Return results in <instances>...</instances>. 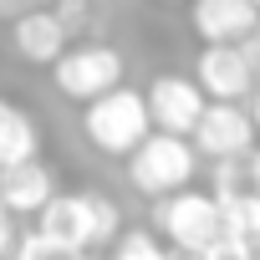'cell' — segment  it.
<instances>
[{
    "label": "cell",
    "instance_id": "cell-1",
    "mask_svg": "<svg viewBox=\"0 0 260 260\" xmlns=\"http://www.w3.org/2000/svg\"><path fill=\"white\" fill-rule=\"evenodd\" d=\"M82 133H87V143H92L97 153L127 158V153L153 133V127H148V107H143V92L112 87V92H102L97 102H87V107H82Z\"/></svg>",
    "mask_w": 260,
    "mask_h": 260
},
{
    "label": "cell",
    "instance_id": "cell-2",
    "mask_svg": "<svg viewBox=\"0 0 260 260\" xmlns=\"http://www.w3.org/2000/svg\"><path fill=\"white\" fill-rule=\"evenodd\" d=\"M194 169H199V158H194L189 138H169V133H148L127 153V184L148 199H169V194L189 189Z\"/></svg>",
    "mask_w": 260,
    "mask_h": 260
},
{
    "label": "cell",
    "instance_id": "cell-3",
    "mask_svg": "<svg viewBox=\"0 0 260 260\" xmlns=\"http://www.w3.org/2000/svg\"><path fill=\"white\" fill-rule=\"evenodd\" d=\"M122 72H127V61H122L117 46H107V41H87V46H67V51L56 56L51 82H56L61 97H72V102L87 107V102H97L102 92L122 87Z\"/></svg>",
    "mask_w": 260,
    "mask_h": 260
},
{
    "label": "cell",
    "instance_id": "cell-4",
    "mask_svg": "<svg viewBox=\"0 0 260 260\" xmlns=\"http://www.w3.org/2000/svg\"><path fill=\"white\" fill-rule=\"evenodd\" d=\"M158 230L174 250L184 255H199L204 245L219 240V204L199 189H179L169 199H158Z\"/></svg>",
    "mask_w": 260,
    "mask_h": 260
},
{
    "label": "cell",
    "instance_id": "cell-5",
    "mask_svg": "<svg viewBox=\"0 0 260 260\" xmlns=\"http://www.w3.org/2000/svg\"><path fill=\"white\" fill-rule=\"evenodd\" d=\"M143 107H148V127H153V133L189 138V133H194V122H199V112H204V92L194 87V77L164 72V77L148 82Z\"/></svg>",
    "mask_w": 260,
    "mask_h": 260
},
{
    "label": "cell",
    "instance_id": "cell-6",
    "mask_svg": "<svg viewBox=\"0 0 260 260\" xmlns=\"http://www.w3.org/2000/svg\"><path fill=\"white\" fill-rule=\"evenodd\" d=\"M189 138H194V153H204L214 164H230V158H245L255 148V127H250V112L240 102H204Z\"/></svg>",
    "mask_w": 260,
    "mask_h": 260
},
{
    "label": "cell",
    "instance_id": "cell-7",
    "mask_svg": "<svg viewBox=\"0 0 260 260\" xmlns=\"http://www.w3.org/2000/svg\"><path fill=\"white\" fill-rule=\"evenodd\" d=\"M36 235L67 260V255H82L92 250V219H87V194H51L46 209L36 214Z\"/></svg>",
    "mask_w": 260,
    "mask_h": 260
},
{
    "label": "cell",
    "instance_id": "cell-8",
    "mask_svg": "<svg viewBox=\"0 0 260 260\" xmlns=\"http://www.w3.org/2000/svg\"><path fill=\"white\" fill-rule=\"evenodd\" d=\"M194 87L204 92V102H240L255 92V72L245 67L240 46H204L194 61Z\"/></svg>",
    "mask_w": 260,
    "mask_h": 260
},
{
    "label": "cell",
    "instance_id": "cell-9",
    "mask_svg": "<svg viewBox=\"0 0 260 260\" xmlns=\"http://www.w3.org/2000/svg\"><path fill=\"white\" fill-rule=\"evenodd\" d=\"M51 194H56V179H51V169L41 158L0 169V209H6L11 219H36Z\"/></svg>",
    "mask_w": 260,
    "mask_h": 260
},
{
    "label": "cell",
    "instance_id": "cell-10",
    "mask_svg": "<svg viewBox=\"0 0 260 260\" xmlns=\"http://www.w3.org/2000/svg\"><path fill=\"white\" fill-rule=\"evenodd\" d=\"M189 16H194V31L204 36V46H240L260 21L250 0H194Z\"/></svg>",
    "mask_w": 260,
    "mask_h": 260
},
{
    "label": "cell",
    "instance_id": "cell-11",
    "mask_svg": "<svg viewBox=\"0 0 260 260\" xmlns=\"http://www.w3.org/2000/svg\"><path fill=\"white\" fill-rule=\"evenodd\" d=\"M11 46L26 67H56V56L72 41H67V31H61V21L51 11H21L16 26H11Z\"/></svg>",
    "mask_w": 260,
    "mask_h": 260
},
{
    "label": "cell",
    "instance_id": "cell-12",
    "mask_svg": "<svg viewBox=\"0 0 260 260\" xmlns=\"http://www.w3.org/2000/svg\"><path fill=\"white\" fill-rule=\"evenodd\" d=\"M41 158V127L26 107L0 97V169H16V164H31Z\"/></svg>",
    "mask_w": 260,
    "mask_h": 260
},
{
    "label": "cell",
    "instance_id": "cell-13",
    "mask_svg": "<svg viewBox=\"0 0 260 260\" xmlns=\"http://www.w3.org/2000/svg\"><path fill=\"white\" fill-rule=\"evenodd\" d=\"M214 204H219V235H230V240L260 250V194L240 189V194H224V199H214Z\"/></svg>",
    "mask_w": 260,
    "mask_h": 260
},
{
    "label": "cell",
    "instance_id": "cell-14",
    "mask_svg": "<svg viewBox=\"0 0 260 260\" xmlns=\"http://www.w3.org/2000/svg\"><path fill=\"white\" fill-rule=\"evenodd\" d=\"M82 194H87L92 245H112V240L122 235V209H117V199H107V194H97V189H82Z\"/></svg>",
    "mask_w": 260,
    "mask_h": 260
},
{
    "label": "cell",
    "instance_id": "cell-15",
    "mask_svg": "<svg viewBox=\"0 0 260 260\" xmlns=\"http://www.w3.org/2000/svg\"><path fill=\"white\" fill-rule=\"evenodd\" d=\"M112 260H169V250L158 245L153 230H122L112 240Z\"/></svg>",
    "mask_w": 260,
    "mask_h": 260
},
{
    "label": "cell",
    "instance_id": "cell-16",
    "mask_svg": "<svg viewBox=\"0 0 260 260\" xmlns=\"http://www.w3.org/2000/svg\"><path fill=\"white\" fill-rule=\"evenodd\" d=\"M189 260H260V250H250V245H240V240L219 235L214 245H204V250H199V255H189Z\"/></svg>",
    "mask_w": 260,
    "mask_h": 260
},
{
    "label": "cell",
    "instance_id": "cell-17",
    "mask_svg": "<svg viewBox=\"0 0 260 260\" xmlns=\"http://www.w3.org/2000/svg\"><path fill=\"white\" fill-rule=\"evenodd\" d=\"M51 16L61 21V31H67V41H72V36H82V31H87V16H92V11H87V0H56Z\"/></svg>",
    "mask_w": 260,
    "mask_h": 260
},
{
    "label": "cell",
    "instance_id": "cell-18",
    "mask_svg": "<svg viewBox=\"0 0 260 260\" xmlns=\"http://www.w3.org/2000/svg\"><path fill=\"white\" fill-rule=\"evenodd\" d=\"M240 56H245V67L255 72V82H260V21H255V31L240 41Z\"/></svg>",
    "mask_w": 260,
    "mask_h": 260
},
{
    "label": "cell",
    "instance_id": "cell-19",
    "mask_svg": "<svg viewBox=\"0 0 260 260\" xmlns=\"http://www.w3.org/2000/svg\"><path fill=\"white\" fill-rule=\"evenodd\" d=\"M16 240H21V235H16V219H11L6 209H0V260H11V250H16Z\"/></svg>",
    "mask_w": 260,
    "mask_h": 260
},
{
    "label": "cell",
    "instance_id": "cell-20",
    "mask_svg": "<svg viewBox=\"0 0 260 260\" xmlns=\"http://www.w3.org/2000/svg\"><path fill=\"white\" fill-rule=\"evenodd\" d=\"M245 184H250V194H260V148L245 153Z\"/></svg>",
    "mask_w": 260,
    "mask_h": 260
},
{
    "label": "cell",
    "instance_id": "cell-21",
    "mask_svg": "<svg viewBox=\"0 0 260 260\" xmlns=\"http://www.w3.org/2000/svg\"><path fill=\"white\" fill-rule=\"evenodd\" d=\"M250 127H255V138H260V82H255V92H250Z\"/></svg>",
    "mask_w": 260,
    "mask_h": 260
},
{
    "label": "cell",
    "instance_id": "cell-22",
    "mask_svg": "<svg viewBox=\"0 0 260 260\" xmlns=\"http://www.w3.org/2000/svg\"><path fill=\"white\" fill-rule=\"evenodd\" d=\"M67 260H107V255H97V250H82V255H67Z\"/></svg>",
    "mask_w": 260,
    "mask_h": 260
},
{
    "label": "cell",
    "instance_id": "cell-23",
    "mask_svg": "<svg viewBox=\"0 0 260 260\" xmlns=\"http://www.w3.org/2000/svg\"><path fill=\"white\" fill-rule=\"evenodd\" d=\"M158 6H179V0H158Z\"/></svg>",
    "mask_w": 260,
    "mask_h": 260
},
{
    "label": "cell",
    "instance_id": "cell-24",
    "mask_svg": "<svg viewBox=\"0 0 260 260\" xmlns=\"http://www.w3.org/2000/svg\"><path fill=\"white\" fill-rule=\"evenodd\" d=\"M250 6H255V11H260V0H250Z\"/></svg>",
    "mask_w": 260,
    "mask_h": 260
}]
</instances>
